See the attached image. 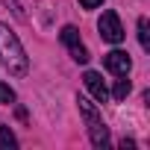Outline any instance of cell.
Instances as JSON below:
<instances>
[{
    "label": "cell",
    "mask_w": 150,
    "mask_h": 150,
    "mask_svg": "<svg viewBox=\"0 0 150 150\" xmlns=\"http://www.w3.org/2000/svg\"><path fill=\"white\" fill-rule=\"evenodd\" d=\"M0 65H3L9 74H15V77H24V74L30 71L24 44H21V38L6 24H0Z\"/></svg>",
    "instance_id": "obj_1"
},
{
    "label": "cell",
    "mask_w": 150,
    "mask_h": 150,
    "mask_svg": "<svg viewBox=\"0 0 150 150\" xmlns=\"http://www.w3.org/2000/svg\"><path fill=\"white\" fill-rule=\"evenodd\" d=\"M77 103H80V112H83V118H86V127H88V138H91V144L94 147H109V129H106V124H103V118H100V112H97V106L88 100V97H77Z\"/></svg>",
    "instance_id": "obj_2"
},
{
    "label": "cell",
    "mask_w": 150,
    "mask_h": 150,
    "mask_svg": "<svg viewBox=\"0 0 150 150\" xmlns=\"http://www.w3.org/2000/svg\"><path fill=\"white\" fill-rule=\"evenodd\" d=\"M97 30H100V38H103V41H109V44H121V41H124L121 18H118V12H112V9H106V12H103V18L97 21Z\"/></svg>",
    "instance_id": "obj_3"
},
{
    "label": "cell",
    "mask_w": 150,
    "mask_h": 150,
    "mask_svg": "<svg viewBox=\"0 0 150 150\" xmlns=\"http://www.w3.org/2000/svg\"><path fill=\"white\" fill-rule=\"evenodd\" d=\"M103 65H106V71L115 74V77H127L129 68H132V59H129V53H124V50H112V53L103 56Z\"/></svg>",
    "instance_id": "obj_4"
},
{
    "label": "cell",
    "mask_w": 150,
    "mask_h": 150,
    "mask_svg": "<svg viewBox=\"0 0 150 150\" xmlns=\"http://www.w3.org/2000/svg\"><path fill=\"white\" fill-rule=\"evenodd\" d=\"M83 83H86V88L91 91L94 100H100V103L109 100V88H106V83H103V77H100L97 71H86L83 74Z\"/></svg>",
    "instance_id": "obj_5"
},
{
    "label": "cell",
    "mask_w": 150,
    "mask_h": 150,
    "mask_svg": "<svg viewBox=\"0 0 150 150\" xmlns=\"http://www.w3.org/2000/svg\"><path fill=\"white\" fill-rule=\"evenodd\" d=\"M18 147V138L9 127H0V150H15Z\"/></svg>",
    "instance_id": "obj_6"
},
{
    "label": "cell",
    "mask_w": 150,
    "mask_h": 150,
    "mask_svg": "<svg viewBox=\"0 0 150 150\" xmlns=\"http://www.w3.org/2000/svg\"><path fill=\"white\" fill-rule=\"evenodd\" d=\"M129 91H132V83H129L127 77H121V80L115 83V88H112V97H115V100H127Z\"/></svg>",
    "instance_id": "obj_7"
},
{
    "label": "cell",
    "mask_w": 150,
    "mask_h": 150,
    "mask_svg": "<svg viewBox=\"0 0 150 150\" xmlns=\"http://www.w3.org/2000/svg\"><path fill=\"white\" fill-rule=\"evenodd\" d=\"M59 35H62V44H68V47L80 44V30H77V27H71V24H68V27H62V33H59Z\"/></svg>",
    "instance_id": "obj_8"
},
{
    "label": "cell",
    "mask_w": 150,
    "mask_h": 150,
    "mask_svg": "<svg viewBox=\"0 0 150 150\" xmlns=\"http://www.w3.org/2000/svg\"><path fill=\"white\" fill-rule=\"evenodd\" d=\"M150 24H147V18H138V41H141V47L144 50H150Z\"/></svg>",
    "instance_id": "obj_9"
},
{
    "label": "cell",
    "mask_w": 150,
    "mask_h": 150,
    "mask_svg": "<svg viewBox=\"0 0 150 150\" xmlns=\"http://www.w3.org/2000/svg\"><path fill=\"white\" fill-rule=\"evenodd\" d=\"M71 56H74V62H80V65H86V62H88V50L83 47V41L71 47Z\"/></svg>",
    "instance_id": "obj_10"
},
{
    "label": "cell",
    "mask_w": 150,
    "mask_h": 150,
    "mask_svg": "<svg viewBox=\"0 0 150 150\" xmlns=\"http://www.w3.org/2000/svg\"><path fill=\"white\" fill-rule=\"evenodd\" d=\"M0 103H15V88L12 86H6V83H0Z\"/></svg>",
    "instance_id": "obj_11"
},
{
    "label": "cell",
    "mask_w": 150,
    "mask_h": 150,
    "mask_svg": "<svg viewBox=\"0 0 150 150\" xmlns=\"http://www.w3.org/2000/svg\"><path fill=\"white\" fill-rule=\"evenodd\" d=\"M100 3H103V0H80V6H83V9H97Z\"/></svg>",
    "instance_id": "obj_12"
},
{
    "label": "cell",
    "mask_w": 150,
    "mask_h": 150,
    "mask_svg": "<svg viewBox=\"0 0 150 150\" xmlns=\"http://www.w3.org/2000/svg\"><path fill=\"white\" fill-rule=\"evenodd\" d=\"M121 147H124V150H129V147H135V141H132V138H121Z\"/></svg>",
    "instance_id": "obj_13"
}]
</instances>
